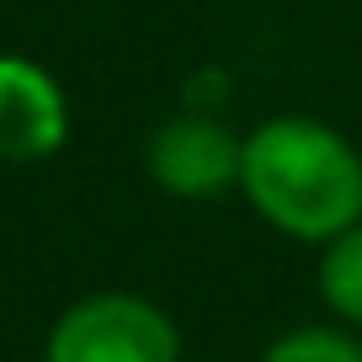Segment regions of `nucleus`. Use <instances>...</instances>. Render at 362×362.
<instances>
[{
	"mask_svg": "<svg viewBox=\"0 0 362 362\" xmlns=\"http://www.w3.org/2000/svg\"><path fill=\"white\" fill-rule=\"evenodd\" d=\"M235 192L283 240L325 245L362 218V149L320 117H267L240 134Z\"/></svg>",
	"mask_w": 362,
	"mask_h": 362,
	"instance_id": "f257e3e1",
	"label": "nucleus"
},
{
	"mask_svg": "<svg viewBox=\"0 0 362 362\" xmlns=\"http://www.w3.org/2000/svg\"><path fill=\"white\" fill-rule=\"evenodd\" d=\"M43 362H181V325L134 288H102L59 309Z\"/></svg>",
	"mask_w": 362,
	"mask_h": 362,
	"instance_id": "f03ea898",
	"label": "nucleus"
},
{
	"mask_svg": "<svg viewBox=\"0 0 362 362\" xmlns=\"http://www.w3.org/2000/svg\"><path fill=\"white\" fill-rule=\"evenodd\" d=\"M149 181L181 203H208L240 187V134L208 112H176L149 134Z\"/></svg>",
	"mask_w": 362,
	"mask_h": 362,
	"instance_id": "7ed1b4c3",
	"label": "nucleus"
},
{
	"mask_svg": "<svg viewBox=\"0 0 362 362\" xmlns=\"http://www.w3.org/2000/svg\"><path fill=\"white\" fill-rule=\"evenodd\" d=\"M69 144V96L54 69L27 54H0V160L37 165Z\"/></svg>",
	"mask_w": 362,
	"mask_h": 362,
	"instance_id": "20e7f679",
	"label": "nucleus"
},
{
	"mask_svg": "<svg viewBox=\"0 0 362 362\" xmlns=\"http://www.w3.org/2000/svg\"><path fill=\"white\" fill-rule=\"evenodd\" d=\"M315 288H320V304L330 309V320L362 330V218L320 245Z\"/></svg>",
	"mask_w": 362,
	"mask_h": 362,
	"instance_id": "39448f33",
	"label": "nucleus"
},
{
	"mask_svg": "<svg viewBox=\"0 0 362 362\" xmlns=\"http://www.w3.org/2000/svg\"><path fill=\"white\" fill-rule=\"evenodd\" d=\"M256 362H362V330L341 325H293L283 336H272Z\"/></svg>",
	"mask_w": 362,
	"mask_h": 362,
	"instance_id": "423d86ee",
	"label": "nucleus"
}]
</instances>
